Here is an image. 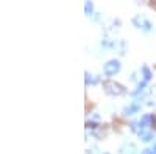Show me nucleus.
Listing matches in <instances>:
<instances>
[{
    "instance_id": "obj_1",
    "label": "nucleus",
    "mask_w": 156,
    "mask_h": 154,
    "mask_svg": "<svg viewBox=\"0 0 156 154\" xmlns=\"http://www.w3.org/2000/svg\"><path fill=\"white\" fill-rule=\"evenodd\" d=\"M103 89L108 95H112V97H117V95H122L125 92V89L122 84L115 83V81H105L103 83Z\"/></svg>"
},
{
    "instance_id": "obj_2",
    "label": "nucleus",
    "mask_w": 156,
    "mask_h": 154,
    "mask_svg": "<svg viewBox=\"0 0 156 154\" xmlns=\"http://www.w3.org/2000/svg\"><path fill=\"white\" fill-rule=\"evenodd\" d=\"M119 70H120V62L117 59H111L105 64V73L106 75H115Z\"/></svg>"
},
{
    "instance_id": "obj_3",
    "label": "nucleus",
    "mask_w": 156,
    "mask_h": 154,
    "mask_svg": "<svg viewBox=\"0 0 156 154\" xmlns=\"http://www.w3.org/2000/svg\"><path fill=\"white\" fill-rule=\"evenodd\" d=\"M133 22H134V25L136 27H139V28H144V30H150L151 28V23L147 20V19H144V17H134L133 19Z\"/></svg>"
},
{
    "instance_id": "obj_4",
    "label": "nucleus",
    "mask_w": 156,
    "mask_h": 154,
    "mask_svg": "<svg viewBox=\"0 0 156 154\" xmlns=\"http://www.w3.org/2000/svg\"><path fill=\"white\" fill-rule=\"evenodd\" d=\"M139 109H140L139 103H133V104H129V106H126V108L123 109V114H125V115H131V114L137 112Z\"/></svg>"
},
{
    "instance_id": "obj_5",
    "label": "nucleus",
    "mask_w": 156,
    "mask_h": 154,
    "mask_svg": "<svg viewBox=\"0 0 156 154\" xmlns=\"http://www.w3.org/2000/svg\"><path fill=\"white\" fill-rule=\"evenodd\" d=\"M122 154H136V145L129 143V145L123 146L122 148Z\"/></svg>"
},
{
    "instance_id": "obj_6",
    "label": "nucleus",
    "mask_w": 156,
    "mask_h": 154,
    "mask_svg": "<svg viewBox=\"0 0 156 154\" xmlns=\"http://www.w3.org/2000/svg\"><path fill=\"white\" fill-rule=\"evenodd\" d=\"M142 73H144V78H145V81L151 80V72H150V69H148L147 66L142 67Z\"/></svg>"
},
{
    "instance_id": "obj_7",
    "label": "nucleus",
    "mask_w": 156,
    "mask_h": 154,
    "mask_svg": "<svg viewBox=\"0 0 156 154\" xmlns=\"http://www.w3.org/2000/svg\"><path fill=\"white\" fill-rule=\"evenodd\" d=\"M84 11H86L87 16H90V14H92V11H94V5L90 3V2H86L84 3Z\"/></svg>"
},
{
    "instance_id": "obj_8",
    "label": "nucleus",
    "mask_w": 156,
    "mask_h": 154,
    "mask_svg": "<svg viewBox=\"0 0 156 154\" xmlns=\"http://www.w3.org/2000/svg\"><path fill=\"white\" fill-rule=\"evenodd\" d=\"M151 137H153V132H142L140 134V139L144 140V142H150Z\"/></svg>"
},
{
    "instance_id": "obj_9",
    "label": "nucleus",
    "mask_w": 156,
    "mask_h": 154,
    "mask_svg": "<svg viewBox=\"0 0 156 154\" xmlns=\"http://www.w3.org/2000/svg\"><path fill=\"white\" fill-rule=\"evenodd\" d=\"M150 104H156V87H153V91H151V101H150Z\"/></svg>"
},
{
    "instance_id": "obj_10",
    "label": "nucleus",
    "mask_w": 156,
    "mask_h": 154,
    "mask_svg": "<svg viewBox=\"0 0 156 154\" xmlns=\"http://www.w3.org/2000/svg\"><path fill=\"white\" fill-rule=\"evenodd\" d=\"M89 83H94V80L90 78V75H89V73H86V84H89Z\"/></svg>"
},
{
    "instance_id": "obj_11",
    "label": "nucleus",
    "mask_w": 156,
    "mask_h": 154,
    "mask_svg": "<svg viewBox=\"0 0 156 154\" xmlns=\"http://www.w3.org/2000/svg\"><path fill=\"white\" fill-rule=\"evenodd\" d=\"M140 154H153V149H144Z\"/></svg>"
},
{
    "instance_id": "obj_12",
    "label": "nucleus",
    "mask_w": 156,
    "mask_h": 154,
    "mask_svg": "<svg viewBox=\"0 0 156 154\" xmlns=\"http://www.w3.org/2000/svg\"><path fill=\"white\" fill-rule=\"evenodd\" d=\"M153 152H156V145H154V148H153Z\"/></svg>"
},
{
    "instance_id": "obj_13",
    "label": "nucleus",
    "mask_w": 156,
    "mask_h": 154,
    "mask_svg": "<svg viewBox=\"0 0 156 154\" xmlns=\"http://www.w3.org/2000/svg\"><path fill=\"white\" fill-rule=\"evenodd\" d=\"M105 154H108V152H105Z\"/></svg>"
}]
</instances>
